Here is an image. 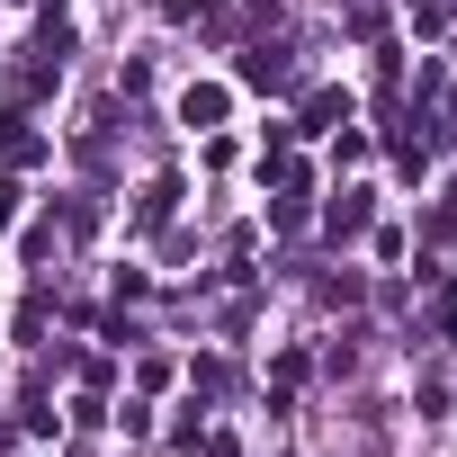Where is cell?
Here are the masks:
<instances>
[{
    "label": "cell",
    "instance_id": "cell-1",
    "mask_svg": "<svg viewBox=\"0 0 457 457\" xmlns=\"http://www.w3.org/2000/svg\"><path fill=\"white\" fill-rule=\"evenodd\" d=\"M179 117H188V126H215V117H224V90H188Z\"/></svg>",
    "mask_w": 457,
    "mask_h": 457
}]
</instances>
